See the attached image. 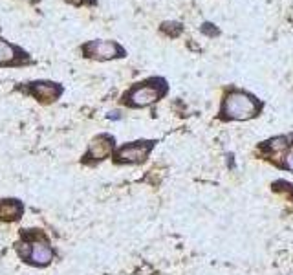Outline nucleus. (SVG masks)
Segmentation results:
<instances>
[{
    "instance_id": "obj_1",
    "label": "nucleus",
    "mask_w": 293,
    "mask_h": 275,
    "mask_svg": "<svg viewBox=\"0 0 293 275\" xmlns=\"http://www.w3.org/2000/svg\"><path fill=\"white\" fill-rule=\"evenodd\" d=\"M17 249L22 259H26L35 266H46L53 257L50 244L41 233H26L21 244H17Z\"/></svg>"
},
{
    "instance_id": "obj_7",
    "label": "nucleus",
    "mask_w": 293,
    "mask_h": 275,
    "mask_svg": "<svg viewBox=\"0 0 293 275\" xmlns=\"http://www.w3.org/2000/svg\"><path fill=\"white\" fill-rule=\"evenodd\" d=\"M31 92H33V95L41 101V103H53V101L61 95L63 88H61L59 85H55V83L38 81V83H33Z\"/></svg>"
},
{
    "instance_id": "obj_6",
    "label": "nucleus",
    "mask_w": 293,
    "mask_h": 275,
    "mask_svg": "<svg viewBox=\"0 0 293 275\" xmlns=\"http://www.w3.org/2000/svg\"><path fill=\"white\" fill-rule=\"evenodd\" d=\"M160 95H162V90H158L154 85H141L128 94V99L134 107H147V105L154 103Z\"/></svg>"
},
{
    "instance_id": "obj_5",
    "label": "nucleus",
    "mask_w": 293,
    "mask_h": 275,
    "mask_svg": "<svg viewBox=\"0 0 293 275\" xmlns=\"http://www.w3.org/2000/svg\"><path fill=\"white\" fill-rule=\"evenodd\" d=\"M112 149H114V140H112L110 136H97L92 140V143H90V149L88 152H86L85 156V162H101V160H105L106 156H110Z\"/></svg>"
},
{
    "instance_id": "obj_15",
    "label": "nucleus",
    "mask_w": 293,
    "mask_h": 275,
    "mask_svg": "<svg viewBox=\"0 0 293 275\" xmlns=\"http://www.w3.org/2000/svg\"><path fill=\"white\" fill-rule=\"evenodd\" d=\"M68 2H72V4H81V0H68Z\"/></svg>"
},
{
    "instance_id": "obj_11",
    "label": "nucleus",
    "mask_w": 293,
    "mask_h": 275,
    "mask_svg": "<svg viewBox=\"0 0 293 275\" xmlns=\"http://www.w3.org/2000/svg\"><path fill=\"white\" fill-rule=\"evenodd\" d=\"M163 31H167L170 35H178L182 31V26H180L178 22H165L163 24Z\"/></svg>"
},
{
    "instance_id": "obj_4",
    "label": "nucleus",
    "mask_w": 293,
    "mask_h": 275,
    "mask_svg": "<svg viewBox=\"0 0 293 275\" xmlns=\"http://www.w3.org/2000/svg\"><path fill=\"white\" fill-rule=\"evenodd\" d=\"M85 53L94 59H114V57L123 55V50L110 41H94L85 46Z\"/></svg>"
},
{
    "instance_id": "obj_13",
    "label": "nucleus",
    "mask_w": 293,
    "mask_h": 275,
    "mask_svg": "<svg viewBox=\"0 0 293 275\" xmlns=\"http://www.w3.org/2000/svg\"><path fill=\"white\" fill-rule=\"evenodd\" d=\"M212 24H204V28H202V30H204L205 31V33H209V35H214V33H217V30H212Z\"/></svg>"
},
{
    "instance_id": "obj_8",
    "label": "nucleus",
    "mask_w": 293,
    "mask_h": 275,
    "mask_svg": "<svg viewBox=\"0 0 293 275\" xmlns=\"http://www.w3.org/2000/svg\"><path fill=\"white\" fill-rule=\"evenodd\" d=\"M24 213V207L18 200H0V220L2 222H15Z\"/></svg>"
},
{
    "instance_id": "obj_9",
    "label": "nucleus",
    "mask_w": 293,
    "mask_h": 275,
    "mask_svg": "<svg viewBox=\"0 0 293 275\" xmlns=\"http://www.w3.org/2000/svg\"><path fill=\"white\" fill-rule=\"evenodd\" d=\"M13 57H15V50H13L11 44H8L6 41H0V65L9 63Z\"/></svg>"
},
{
    "instance_id": "obj_2",
    "label": "nucleus",
    "mask_w": 293,
    "mask_h": 275,
    "mask_svg": "<svg viewBox=\"0 0 293 275\" xmlns=\"http://www.w3.org/2000/svg\"><path fill=\"white\" fill-rule=\"evenodd\" d=\"M257 110H259V105L255 103V99L244 92H231L225 97L224 114L231 120H249L255 116Z\"/></svg>"
},
{
    "instance_id": "obj_14",
    "label": "nucleus",
    "mask_w": 293,
    "mask_h": 275,
    "mask_svg": "<svg viewBox=\"0 0 293 275\" xmlns=\"http://www.w3.org/2000/svg\"><path fill=\"white\" fill-rule=\"evenodd\" d=\"M110 117H112V120H118V117H119V114H118V112H112V114H110Z\"/></svg>"
},
{
    "instance_id": "obj_3",
    "label": "nucleus",
    "mask_w": 293,
    "mask_h": 275,
    "mask_svg": "<svg viewBox=\"0 0 293 275\" xmlns=\"http://www.w3.org/2000/svg\"><path fill=\"white\" fill-rule=\"evenodd\" d=\"M150 149H152L150 142L128 143L115 152V162H119V164H141L150 152Z\"/></svg>"
},
{
    "instance_id": "obj_10",
    "label": "nucleus",
    "mask_w": 293,
    "mask_h": 275,
    "mask_svg": "<svg viewBox=\"0 0 293 275\" xmlns=\"http://www.w3.org/2000/svg\"><path fill=\"white\" fill-rule=\"evenodd\" d=\"M286 147H288V138H275L269 142V149L273 152H279V151H284Z\"/></svg>"
},
{
    "instance_id": "obj_12",
    "label": "nucleus",
    "mask_w": 293,
    "mask_h": 275,
    "mask_svg": "<svg viewBox=\"0 0 293 275\" xmlns=\"http://www.w3.org/2000/svg\"><path fill=\"white\" fill-rule=\"evenodd\" d=\"M284 158H286V160H284V165H286V167H288V169H291V171H293V149L288 152V154L284 156Z\"/></svg>"
}]
</instances>
